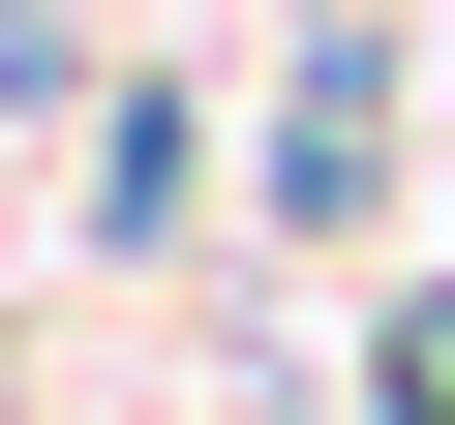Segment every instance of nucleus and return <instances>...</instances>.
Here are the masks:
<instances>
[{
    "mask_svg": "<svg viewBox=\"0 0 455 425\" xmlns=\"http://www.w3.org/2000/svg\"><path fill=\"white\" fill-rule=\"evenodd\" d=\"M274 244H395V0H304V61H274Z\"/></svg>",
    "mask_w": 455,
    "mask_h": 425,
    "instance_id": "f257e3e1",
    "label": "nucleus"
},
{
    "mask_svg": "<svg viewBox=\"0 0 455 425\" xmlns=\"http://www.w3.org/2000/svg\"><path fill=\"white\" fill-rule=\"evenodd\" d=\"M182 212H212V92L152 61V92L92 122V244H122V274H182Z\"/></svg>",
    "mask_w": 455,
    "mask_h": 425,
    "instance_id": "f03ea898",
    "label": "nucleus"
},
{
    "mask_svg": "<svg viewBox=\"0 0 455 425\" xmlns=\"http://www.w3.org/2000/svg\"><path fill=\"white\" fill-rule=\"evenodd\" d=\"M334 425H455V274H364V395Z\"/></svg>",
    "mask_w": 455,
    "mask_h": 425,
    "instance_id": "7ed1b4c3",
    "label": "nucleus"
}]
</instances>
